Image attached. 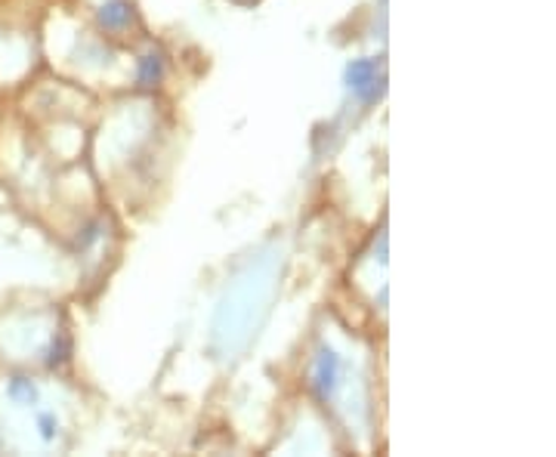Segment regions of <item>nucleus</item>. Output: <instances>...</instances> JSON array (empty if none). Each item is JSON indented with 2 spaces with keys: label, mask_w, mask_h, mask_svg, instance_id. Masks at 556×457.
<instances>
[{
  "label": "nucleus",
  "mask_w": 556,
  "mask_h": 457,
  "mask_svg": "<svg viewBox=\"0 0 556 457\" xmlns=\"http://www.w3.org/2000/svg\"><path fill=\"white\" fill-rule=\"evenodd\" d=\"M340 375H343V365H340V358L334 350H321L316 358V393L318 398H328L334 396V390H338Z\"/></svg>",
  "instance_id": "2"
},
{
  "label": "nucleus",
  "mask_w": 556,
  "mask_h": 457,
  "mask_svg": "<svg viewBox=\"0 0 556 457\" xmlns=\"http://www.w3.org/2000/svg\"><path fill=\"white\" fill-rule=\"evenodd\" d=\"M100 20L105 28H124L127 22L134 20V13H130V7L124 0H109L100 10Z\"/></svg>",
  "instance_id": "3"
},
{
  "label": "nucleus",
  "mask_w": 556,
  "mask_h": 457,
  "mask_svg": "<svg viewBox=\"0 0 556 457\" xmlns=\"http://www.w3.org/2000/svg\"><path fill=\"white\" fill-rule=\"evenodd\" d=\"M7 396L16 405H35L38 402V386L28 378H13L7 383Z\"/></svg>",
  "instance_id": "4"
},
{
  "label": "nucleus",
  "mask_w": 556,
  "mask_h": 457,
  "mask_svg": "<svg viewBox=\"0 0 556 457\" xmlns=\"http://www.w3.org/2000/svg\"><path fill=\"white\" fill-rule=\"evenodd\" d=\"M346 80H350V90L362 97V100H375L380 90V72L378 65L371 60H358L350 65L346 72Z\"/></svg>",
  "instance_id": "1"
},
{
  "label": "nucleus",
  "mask_w": 556,
  "mask_h": 457,
  "mask_svg": "<svg viewBox=\"0 0 556 457\" xmlns=\"http://www.w3.org/2000/svg\"><path fill=\"white\" fill-rule=\"evenodd\" d=\"M38 430H40V436L50 442V439H56L60 423H56V418H53V415H38Z\"/></svg>",
  "instance_id": "5"
},
{
  "label": "nucleus",
  "mask_w": 556,
  "mask_h": 457,
  "mask_svg": "<svg viewBox=\"0 0 556 457\" xmlns=\"http://www.w3.org/2000/svg\"><path fill=\"white\" fill-rule=\"evenodd\" d=\"M155 78H159L155 56H149V60H146V65H142V72H139V80H142V84H149V80H155Z\"/></svg>",
  "instance_id": "6"
}]
</instances>
